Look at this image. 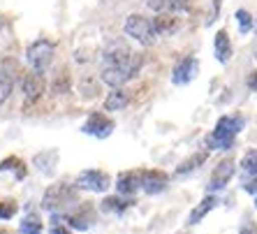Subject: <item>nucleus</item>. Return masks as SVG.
<instances>
[{
    "label": "nucleus",
    "mask_w": 257,
    "mask_h": 234,
    "mask_svg": "<svg viewBox=\"0 0 257 234\" xmlns=\"http://www.w3.org/2000/svg\"><path fill=\"white\" fill-rule=\"evenodd\" d=\"M236 21H239V33L241 35H248L252 30V14L248 12V10H236Z\"/></svg>",
    "instance_id": "nucleus-26"
},
{
    "label": "nucleus",
    "mask_w": 257,
    "mask_h": 234,
    "mask_svg": "<svg viewBox=\"0 0 257 234\" xmlns=\"http://www.w3.org/2000/svg\"><path fill=\"white\" fill-rule=\"evenodd\" d=\"M234 172H236V162H234L232 158H225V160H220L218 165H215L213 174H211L206 190H209V192H218V190H222V188H227V183L232 181Z\"/></svg>",
    "instance_id": "nucleus-10"
},
{
    "label": "nucleus",
    "mask_w": 257,
    "mask_h": 234,
    "mask_svg": "<svg viewBox=\"0 0 257 234\" xmlns=\"http://www.w3.org/2000/svg\"><path fill=\"white\" fill-rule=\"evenodd\" d=\"M49 234H74L72 229H67L65 225H54V227L49 229Z\"/></svg>",
    "instance_id": "nucleus-30"
},
{
    "label": "nucleus",
    "mask_w": 257,
    "mask_h": 234,
    "mask_svg": "<svg viewBox=\"0 0 257 234\" xmlns=\"http://www.w3.org/2000/svg\"><path fill=\"white\" fill-rule=\"evenodd\" d=\"M74 186L77 190L86 192H107L111 188V176L102 169H84V172H79Z\"/></svg>",
    "instance_id": "nucleus-6"
},
{
    "label": "nucleus",
    "mask_w": 257,
    "mask_h": 234,
    "mask_svg": "<svg viewBox=\"0 0 257 234\" xmlns=\"http://www.w3.org/2000/svg\"><path fill=\"white\" fill-rule=\"evenodd\" d=\"M17 202L14 199H0V220H12L17 216Z\"/></svg>",
    "instance_id": "nucleus-27"
},
{
    "label": "nucleus",
    "mask_w": 257,
    "mask_h": 234,
    "mask_svg": "<svg viewBox=\"0 0 257 234\" xmlns=\"http://www.w3.org/2000/svg\"><path fill=\"white\" fill-rule=\"evenodd\" d=\"M74 188L67 186V183H54V186H49L47 192H44V197H42V209L44 211H58V209H67L70 204H74V202H77Z\"/></svg>",
    "instance_id": "nucleus-4"
},
{
    "label": "nucleus",
    "mask_w": 257,
    "mask_h": 234,
    "mask_svg": "<svg viewBox=\"0 0 257 234\" xmlns=\"http://www.w3.org/2000/svg\"><path fill=\"white\" fill-rule=\"evenodd\" d=\"M17 74H19L17 60H14L12 56H5V58L0 60V104L5 102L10 95H12Z\"/></svg>",
    "instance_id": "nucleus-9"
},
{
    "label": "nucleus",
    "mask_w": 257,
    "mask_h": 234,
    "mask_svg": "<svg viewBox=\"0 0 257 234\" xmlns=\"http://www.w3.org/2000/svg\"><path fill=\"white\" fill-rule=\"evenodd\" d=\"M19 232L21 234H42V218L37 216V213L24 216V220L19 225Z\"/></svg>",
    "instance_id": "nucleus-23"
},
{
    "label": "nucleus",
    "mask_w": 257,
    "mask_h": 234,
    "mask_svg": "<svg viewBox=\"0 0 257 234\" xmlns=\"http://www.w3.org/2000/svg\"><path fill=\"white\" fill-rule=\"evenodd\" d=\"M239 234H257V225L255 222H245L243 227L239 229Z\"/></svg>",
    "instance_id": "nucleus-29"
},
{
    "label": "nucleus",
    "mask_w": 257,
    "mask_h": 234,
    "mask_svg": "<svg viewBox=\"0 0 257 234\" xmlns=\"http://www.w3.org/2000/svg\"><path fill=\"white\" fill-rule=\"evenodd\" d=\"M51 93H54V95H67V93H70V74H67V70H60L54 77V81H51Z\"/></svg>",
    "instance_id": "nucleus-24"
},
{
    "label": "nucleus",
    "mask_w": 257,
    "mask_h": 234,
    "mask_svg": "<svg viewBox=\"0 0 257 234\" xmlns=\"http://www.w3.org/2000/svg\"><path fill=\"white\" fill-rule=\"evenodd\" d=\"M243 190L248 192V195H257V176L243 181Z\"/></svg>",
    "instance_id": "nucleus-28"
},
{
    "label": "nucleus",
    "mask_w": 257,
    "mask_h": 234,
    "mask_svg": "<svg viewBox=\"0 0 257 234\" xmlns=\"http://www.w3.org/2000/svg\"><path fill=\"white\" fill-rule=\"evenodd\" d=\"M100 67H125L137 77L142 67V56H132L130 47L123 40H111L100 56Z\"/></svg>",
    "instance_id": "nucleus-2"
},
{
    "label": "nucleus",
    "mask_w": 257,
    "mask_h": 234,
    "mask_svg": "<svg viewBox=\"0 0 257 234\" xmlns=\"http://www.w3.org/2000/svg\"><path fill=\"white\" fill-rule=\"evenodd\" d=\"M116 123L109 119L107 114H102V111H93L88 119L84 121V126H81V132L88 135V137H97V139H107L111 132H114Z\"/></svg>",
    "instance_id": "nucleus-8"
},
{
    "label": "nucleus",
    "mask_w": 257,
    "mask_h": 234,
    "mask_svg": "<svg viewBox=\"0 0 257 234\" xmlns=\"http://www.w3.org/2000/svg\"><path fill=\"white\" fill-rule=\"evenodd\" d=\"M215 206H218V197H215L213 192H209V195H206V197H204L202 202L190 211V216H188V225H199V222L209 216Z\"/></svg>",
    "instance_id": "nucleus-16"
},
{
    "label": "nucleus",
    "mask_w": 257,
    "mask_h": 234,
    "mask_svg": "<svg viewBox=\"0 0 257 234\" xmlns=\"http://www.w3.org/2000/svg\"><path fill=\"white\" fill-rule=\"evenodd\" d=\"M100 79L107 86L116 88V86H125L130 79H135V74H132L130 70H125V67H102Z\"/></svg>",
    "instance_id": "nucleus-15"
},
{
    "label": "nucleus",
    "mask_w": 257,
    "mask_h": 234,
    "mask_svg": "<svg viewBox=\"0 0 257 234\" xmlns=\"http://www.w3.org/2000/svg\"><path fill=\"white\" fill-rule=\"evenodd\" d=\"M56 54V44L49 42V40H37L26 49V60H28L30 70H37V72H47L51 60Z\"/></svg>",
    "instance_id": "nucleus-5"
},
{
    "label": "nucleus",
    "mask_w": 257,
    "mask_h": 234,
    "mask_svg": "<svg viewBox=\"0 0 257 234\" xmlns=\"http://www.w3.org/2000/svg\"><path fill=\"white\" fill-rule=\"evenodd\" d=\"M248 88H250V90H257V70L250 74V77H248Z\"/></svg>",
    "instance_id": "nucleus-31"
},
{
    "label": "nucleus",
    "mask_w": 257,
    "mask_h": 234,
    "mask_svg": "<svg viewBox=\"0 0 257 234\" xmlns=\"http://www.w3.org/2000/svg\"><path fill=\"white\" fill-rule=\"evenodd\" d=\"M130 90H125L123 86H116V88H111L107 93V97H104V109L107 111H123V109L130 104Z\"/></svg>",
    "instance_id": "nucleus-14"
},
{
    "label": "nucleus",
    "mask_w": 257,
    "mask_h": 234,
    "mask_svg": "<svg viewBox=\"0 0 257 234\" xmlns=\"http://www.w3.org/2000/svg\"><path fill=\"white\" fill-rule=\"evenodd\" d=\"M255 206H257V195H255Z\"/></svg>",
    "instance_id": "nucleus-32"
},
{
    "label": "nucleus",
    "mask_w": 257,
    "mask_h": 234,
    "mask_svg": "<svg viewBox=\"0 0 257 234\" xmlns=\"http://www.w3.org/2000/svg\"><path fill=\"white\" fill-rule=\"evenodd\" d=\"M245 128V119L241 114H225L218 119L213 132L206 137L209 151H229L236 142V135Z\"/></svg>",
    "instance_id": "nucleus-1"
},
{
    "label": "nucleus",
    "mask_w": 257,
    "mask_h": 234,
    "mask_svg": "<svg viewBox=\"0 0 257 234\" xmlns=\"http://www.w3.org/2000/svg\"><path fill=\"white\" fill-rule=\"evenodd\" d=\"M79 90L84 93V100H93L100 93V81L95 77H84L79 81Z\"/></svg>",
    "instance_id": "nucleus-25"
},
{
    "label": "nucleus",
    "mask_w": 257,
    "mask_h": 234,
    "mask_svg": "<svg viewBox=\"0 0 257 234\" xmlns=\"http://www.w3.org/2000/svg\"><path fill=\"white\" fill-rule=\"evenodd\" d=\"M241 176H243V181L257 176V149L248 151V153L241 158Z\"/></svg>",
    "instance_id": "nucleus-22"
},
{
    "label": "nucleus",
    "mask_w": 257,
    "mask_h": 234,
    "mask_svg": "<svg viewBox=\"0 0 257 234\" xmlns=\"http://www.w3.org/2000/svg\"><path fill=\"white\" fill-rule=\"evenodd\" d=\"M169 186V176L160 169H146L142 172V190L146 195H160Z\"/></svg>",
    "instance_id": "nucleus-12"
},
{
    "label": "nucleus",
    "mask_w": 257,
    "mask_h": 234,
    "mask_svg": "<svg viewBox=\"0 0 257 234\" xmlns=\"http://www.w3.org/2000/svg\"><path fill=\"white\" fill-rule=\"evenodd\" d=\"M151 12H172V14H179V12H186L190 7V0H149L146 3Z\"/></svg>",
    "instance_id": "nucleus-19"
},
{
    "label": "nucleus",
    "mask_w": 257,
    "mask_h": 234,
    "mask_svg": "<svg viewBox=\"0 0 257 234\" xmlns=\"http://www.w3.org/2000/svg\"><path fill=\"white\" fill-rule=\"evenodd\" d=\"M153 28H156L158 37L160 35H172L179 30V19L172 12H158V17H153Z\"/></svg>",
    "instance_id": "nucleus-18"
},
{
    "label": "nucleus",
    "mask_w": 257,
    "mask_h": 234,
    "mask_svg": "<svg viewBox=\"0 0 257 234\" xmlns=\"http://www.w3.org/2000/svg\"><path fill=\"white\" fill-rule=\"evenodd\" d=\"M197 72H199V63H197V58H192V56H186V58H181L176 65H174V70H172V81L176 86H186V84H190L192 79L197 77Z\"/></svg>",
    "instance_id": "nucleus-11"
},
{
    "label": "nucleus",
    "mask_w": 257,
    "mask_h": 234,
    "mask_svg": "<svg viewBox=\"0 0 257 234\" xmlns=\"http://www.w3.org/2000/svg\"><path fill=\"white\" fill-rule=\"evenodd\" d=\"M21 90H24V104H37L42 100L44 90H47V81H44V72H37V70H30L21 77Z\"/></svg>",
    "instance_id": "nucleus-7"
},
{
    "label": "nucleus",
    "mask_w": 257,
    "mask_h": 234,
    "mask_svg": "<svg viewBox=\"0 0 257 234\" xmlns=\"http://www.w3.org/2000/svg\"><path fill=\"white\" fill-rule=\"evenodd\" d=\"M123 30H125V35L132 37L135 42H139L142 47H153L158 40V33L153 28V21L142 14H130L125 19V24H123Z\"/></svg>",
    "instance_id": "nucleus-3"
},
{
    "label": "nucleus",
    "mask_w": 257,
    "mask_h": 234,
    "mask_svg": "<svg viewBox=\"0 0 257 234\" xmlns=\"http://www.w3.org/2000/svg\"><path fill=\"white\" fill-rule=\"evenodd\" d=\"M137 190H142V172H120L116 176V192L123 197H130Z\"/></svg>",
    "instance_id": "nucleus-13"
},
{
    "label": "nucleus",
    "mask_w": 257,
    "mask_h": 234,
    "mask_svg": "<svg viewBox=\"0 0 257 234\" xmlns=\"http://www.w3.org/2000/svg\"><path fill=\"white\" fill-rule=\"evenodd\" d=\"M206 160H209V149L197 151V153H192L190 158L181 160V162H179V167L174 169V172H176V176H186V174H190V172H195V169H199Z\"/></svg>",
    "instance_id": "nucleus-20"
},
{
    "label": "nucleus",
    "mask_w": 257,
    "mask_h": 234,
    "mask_svg": "<svg viewBox=\"0 0 257 234\" xmlns=\"http://www.w3.org/2000/svg\"><path fill=\"white\" fill-rule=\"evenodd\" d=\"M213 51H215V58L218 63H229L232 58V40H229V33L225 28L215 33V40H213Z\"/></svg>",
    "instance_id": "nucleus-17"
},
{
    "label": "nucleus",
    "mask_w": 257,
    "mask_h": 234,
    "mask_svg": "<svg viewBox=\"0 0 257 234\" xmlns=\"http://www.w3.org/2000/svg\"><path fill=\"white\" fill-rule=\"evenodd\" d=\"M132 206V202L130 199H125L123 195L120 197H116V195H111V197H104L102 199V204H100V209L104 211V213H116V216H120L125 209H130Z\"/></svg>",
    "instance_id": "nucleus-21"
}]
</instances>
